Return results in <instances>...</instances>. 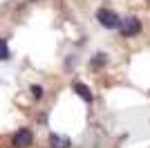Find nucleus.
<instances>
[{
	"label": "nucleus",
	"mask_w": 150,
	"mask_h": 148,
	"mask_svg": "<svg viewBox=\"0 0 150 148\" xmlns=\"http://www.w3.org/2000/svg\"><path fill=\"white\" fill-rule=\"evenodd\" d=\"M96 18H99V23L103 25V27H108V29H114V27H119V16H117V11H110V9H99L96 11Z\"/></svg>",
	"instance_id": "f257e3e1"
},
{
	"label": "nucleus",
	"mask_w": 150,
	"mask_h": 148,
	"mask_svg": "<svg viewBox=\"0 0 150 148\" xmlns=\"http://www.w3.org/2000/svg\"><path fill=\"white\" fill-rule=\"evenodd\" d=\"M119 31L123 34V36H134V34L141 31V23H139L134 16H128V18H123L119 23Z\"/></svg>",
	"instance_id": "f03ea898"
},
{
	"label": "nucleus",
	"mask_w": 150,
	"mask_h": 148,
	"mask_svg": "<svg viewBox=\"0 0 150 148\" xmlns=\"http://www.w3.org/2000/svg\"><path fill=\"white\" fill-rule=\"evenodd\" d=\"M13 146L16 148H27L31 142H34V135H31V130H27V128H23V130H18L16 135H13Z\"/></svg>",
	"instance_id": "7ed1b4c3"
},
{
	"label": "nucleus",
	"mask_w": 150,
	"mask_h": 148,
	"mask_svg": "<svg viewBox=\"0 0 150 148\" xmlns=\"http://www.w3.org/2000/svg\"><path fill=\"white\" fill-rule=\"evenodd\" d=\"M74 92L79 94V97H83L85 103H92V92H90V88L85 85V83H74Z\"/></svg>",
	"instance_id": "20e7f679"
},
{
	"label": "nucleus",
	"mask_w": 150,
	"mask_h": 148,
	"mask_svg": "<svg viewBox=\"0 0 150 148\" xmlns=\"http://www.w3.org/2000/svg\"><path fill=\"white\" fill-rule=\"evenodd\" d=\"M52 146L54 148H69V139L61 135H52Z\"/></svg>",
	"instance_id": "39448f33"
},
{
	"label": "nucleus",
	"mask_w": 150,
	"mask_h": 148,
	"mask_svg": "<svg viewBox=\"0 0 150 148\" xmlns=\"http://www.w3.org/2000/svg\"><path fill=\"white\" fill-rule=\"evenodd\" d=\"M7 56H9V47H7V41L0 38V61H5Z\"/></svg>",
	"instance_id": "423d86ee"
},
{
	"label": "nucleus",
	"mask_w": 150,
	"mask_h": 148,
	"mask_svg": "<svg viewBox=\"0 0 150 148\" xmlns=\"http://www.w3.org/2000/svg\"><path fill=\"white\" fill-rule=\"evenodd\" d=\"M101 63H105V54H99V56H94V58H92L94 68H101Z\"/></svg>",
	"instance_id": "0eeeda50"
},
{
	"label": "nucleus",
	"mask_w": 150,
	"mask_h": 148,
	"mask_svg": "<svg viewBox=\"0 0 150 148\" xmlns=\"http://www.w3.org/2000/svg\"><path fill=\"white\" fill-rule=\"evenodd\" d=\"M31 92H34V97H40V94H43V90H40L38 85H34V88H31Z\"/></svg>",
	"instance_id": "6e6552de"
}]
</instances>
